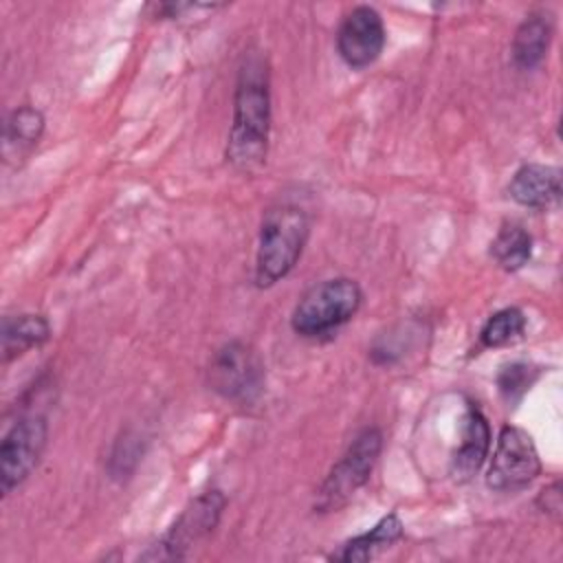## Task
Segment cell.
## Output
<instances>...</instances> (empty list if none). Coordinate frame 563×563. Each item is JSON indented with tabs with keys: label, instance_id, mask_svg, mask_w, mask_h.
<instances>
[{
	"label": "cell",
	"instance_id": "obj_2",
	"mask_svg": "<svg viewBox=\"0 0 563 563\" xmlns=\"http://www.w3.org/2000/svg\"><path fill=\"white\" fill-rule=\"evenodd\" d=\"M308 231V216L295 205H273L264 211L255 255V284L260 288L277 284L295 268Z\"/></svg>",
	"mask_w": 563,
	"mask_h": 563
},
{
	"label": "cell",
	"instance_id": "obj_1",
	"mask_svg": "<svg viewBox=\"0 0 563 563\" xmlns=\"http://www.w3.org/2000/svg\"><path fill=\"white\" fill-rule=\"evenodd\" d=\"M271 132V92L264 59L249 55L240 68L233 95V121L227 143V161L238 172H255L264 165Z\"/></svg>",
	"mask_w": 563,
	"mask_h": 563
},
{
	"label": "cell",
	"instance_id": "obj_6",
	"mask_svg": "<svg viewBox=\"0 0 563 563\" xmlns=\"http://www.w3.org/2000/svg\"><path fill=\"white\" fill-rule=\"evenodd\" d=\"M227 499L220 490H207L198 495L174 521V526L141 556L143 561H180L189 550L211 534L220 521Z\"/></svg>",
	"mask_w": 563,
	"mask_h": 563
},
{
	"label": "cell",
	"instance_id": "obj_17",
	"mask_svg": "<svg viewBox=\"0 0 563 563\" xmlns=\"http://www.w3.org/2000/svg\"><path fill=\"white\" fill-rule=\"evenodd\" d=\"M526 330V314L519 308H504L490 314L479 332L484 347H501L517 341Z\"/></svg>",
	"mask_w": 563,
	"mask_h": 563
},
{
	"label": "cell",
	"instance_id": "obj_9",
	"mask_svg": "<svg viewBox=\"0 0 563 563\" xmlns=\"http://www.w3.org/2000/svg\"><path fill=\"white\" fill-rule=\"evenodd\" d=\"M385 46V24L374 7L361 4L345 13L336 31V51L350 68H365Z\"/></svg>",
	"mask_w": 563,
	"mask_h": 563
},
{
	"label": "cell",
	"instance_id": "obj_12",
	"mask_svg": "<svg viewBox=\"0 0 563 563\" xmlns=\"http://www.w3.org/2000/svg\"><path fill=\"white\" fill-rule=\"evenodd\" d=\"M554 24L552 15L545 11L530 13L515 31L512 37V62L521 70H532L537 68L543 57L548 55L550 42H552Z\"/></svg>",
	"mask_w": 563,
	"mask_h": 563
},
{
	"label": "cell",
	"instance_id": "obj_5",
	"mask_svg": "<svg viewBox=\"0 0 563 563\" xmlns=\"http://www.w3.org/2000/svg\"><path fill=\"white\" fill-rule=\"evenodd\" d=\"M209 385L222 398L251 405L264 391V363L244 341H229L218 347L209 361Z\"/></svg>",
	"mask_w": 563,
	"mask_h": 563
},
{
	"label": "cell",
	"instance_id": "obj_8",
	"mask_svg": "<svg viewBox=\"0 0 563 563\" xmlns=\"http://www.w3.org/2000/svg\"><path fill=\"white\" fill-rule=\"evenodd\" d=\"M48 424L42 413L18 418L0 442V488L9 495L37 466L46 446Z\"/></svg>",
	"mask_w": 563,
	"mask_h": 563
},
{
	"label": "cell",
	"instance_id": "obj_7",
	"mask_svg": "<svg viewBox=\"0 0 563 563\" xmlns=\"http://www.w3.org/2000/svg\"><path fill=\"white\" fill-rule=\"evenodd\" d=\"M539 473L541 462L530 433L515 424H506L497 435L488 466V488L497 493H517L530 486Z\"/></svg>",
	"mask_w": 563,
	"mask_h": 563
},
{
	"label": "cell",
	"instance_id": "obj_15",
	"mask_svg": "<svg viewBox=\"0 0 563 563\" xmlns=\"http://www.w3.org/2000/svg\"><path fill=\"white\" fill-rule=\"evenodd\" d=\"M51 334V325L42 314H15L2 321V354L4 363L42 345Z\"/></svg>",
	"mask_w": 563,
	"mask_h": 563
},
{
	"label": "cell",
	"instance_id": "obj_3",
	"mask_svg": "<svg viewBox=\"0 0 563 563\" xmlns=\"http://www.w3.org/2000/svg\"><path fill=\"white\" fill-rule=\"evenodd\" d=\"M363 292L350 277H332L312 286L295 306L290 325L299 336H323L347 323L358 306Z\"/></svg>",
	"mask_w": 563,
	"mask_h": 563
},
{
	"label": "cell",
	"instance_id": "obj_10",
	"mask_svg": "<svg viewBox=\"0 0 563 563\" xmlns=\"http://www.w3.org/2000/svg\"><path fill=\"white\" fill-rule=\"evenodd\" d=\"M508 194L515 202L530 209L554 207L561 198V169L539 163L521 165L510 178Z\"/></svg>",
	"mask_w": 563,
	"mask_h": 563
},
{
	"label": "cell",
	"instance_id": "obj_18",
	"mask_svg": "<svg viewBox=\"0 0 563 563\" xmlns=\"http://www.w3.org/2000/svg\"><path fill=\"white\" fill-rule=\"evenodd\" d=\"M537 380V369L530 367L528 363H510L506 365L499 376H497V385H499V394L508 400L515 402L519 400L530 385Z\"/></svg>",
	"mask_w": 563,
	"mask_h": 563
},
{
	"label": "cell",
	"instance_id": "obj_13",
	"mask_svg": "<svg viewBox=\"0 0 563 563\" xmlns=\"http://www.w3.org/2000/svg\"><path fill=\"white\" fill-rule=\"evenodd\" d=\"M44 134V114L33 106L15 108L4 123L2 154L7 161H22Z\"/></svg>",
	"mask_w": 563,
	"mask_h": 563
},
{
	"label": "cell",
	"instance_id": "obj_14",
	"mask_svg": "<svg viewBox=\"0 0 563 563\" xmlns=\"http://www.w3.org/2000/svg\"><path fill=\"white\" fill-rule=\"evenodd\" d=\"M400 537H402V521L398 519L396 512H389L372 530L345 541L336 552L330 554V561H343V563L369 561L376 552L389 548Z\"/></svg>",
	"mask_w": 563,
	"mask_h": 563
},
{
	"label": "cell",
	"instance_id": "obj_11",
	"mask_svg": "<svg viewBox=\"0 0 563 563\" xmlns=\"http://www.w3.org/2000/svg\"><path fill=\"white\" fill-rule=\"evenodd\" d=\"M490 449V427L477 407H468L462 420V440L453 455V473L457 479H471L484 464Z\"/></svg>",
	"mask_w": 563,
	"mask_h": 563
},
{
	"label": "cell",
	"instance_id": "obj_4",
	"mask_svg": "<svg viewBox=\"0 0 563 563\" xmlns=\"http://www.w3.org/2000/svg\"><path fill=\"white\" fill-rule=\"evenodd\" d=\"M383 449V435L376 427H367L350 442L339 462L330 468L314 497L317 512H332L345 506L356 490L369 479Z\"/></svg>",
	"mask_w": 563,
	"mask_h": 563
},
{
	"label": "cell",
	"instance_id": "obj_19",
	"mask_svg": "<svg viewBox=\"0 0 563 563\" xmlns=\"http://www.w3.org/2000/svg\"><path fill=\"white\" fill-rule=\"evenodd\" d=\"M539 508L548 515H552L554 519L561 517V482H552L550 486H545L541 493H539V499H537Z\"/></svg>",
	"mask_w": 563,
	"mask_h": 563
},
{
	"label": "cell",
	"instance_id": "obj_16",
	"mask_svg": "<svg viewBox=\"0 0 563 563\" xmlns=\"http://www.w3.org/2000/svg\"><path fill=\"white\" fill-rule=\"evenodd\" d=\"M490 255L504 271H519L532 255V238L521 224L506 222L490 244Z\"/></svg>",
	"mask_w": 563,
	"mask_h": 563
}]
</instances>
